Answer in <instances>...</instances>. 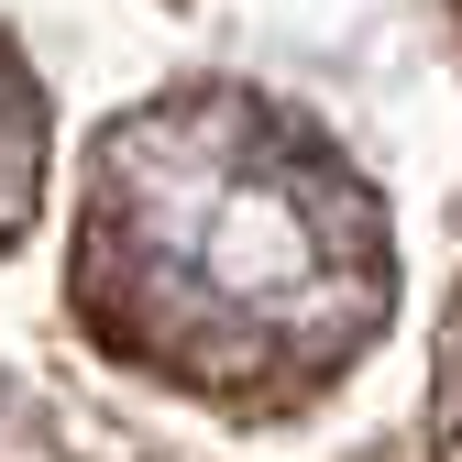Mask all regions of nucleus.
Instances as JSON below:
<instances>
[{"instance_id":"1","label":"nucleus","mask_w":462,"mask_h":462,"mask_svg":"<svg viewBox=\"0 0 462 462\" xmlns=\"http://www.w3.org/2000/svg\"><path fill=\"white\" fill-rule=\"evenodd\" d=\"M78 286L188 385H309L385 309V231L264 99H165L99 154Z\"/></svg>"},{"instance_id":"2","label":"nucleus","mask_w":462,"mask_h":462,"mask_svg":"<svg viewBox=\"0 0 462 462\" xmlns=\"http://www.w3.org/2000/svg\"><path fill=\"white\" fill-rule=\"evenodd\" d=\"M33 177H44V122H33V88H23V67L0 55V243L23 231Z\"/></svg>"}]
</instances>
